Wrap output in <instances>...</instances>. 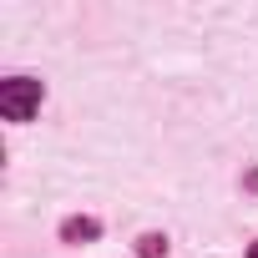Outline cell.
<instances>
[{"label":"cell","mask_w":258,"mask_h":258,"mask_svg":"<svg viewBox=\"0 0 258 258\" xmlns=\"http://www.w3.org/2000/svg\"><path fill=\"white\" fill-rule=\"evenodd\" d=\"M96 233H101L96 218H66V223H61V238H66V243H86V238H96Z\"/></svg>","instance_id":"obj_2"},{"label":"cell","mask_w":258,"mask_h":258,"mask_svg":"<svg viewBox=\"0 0 258 258\" xmlns=\"http://www.w3.org/2000/svg\"><path fill=\"white\" fill-rule=\"evenodd\" d=\"M36 106H41V81H31V76L0 81V116L6 121H31Z\"/></svg>","instance_id":"obj_1"},{"label":"cell","mask_w":258,"mask_h":258,"mask_svg":"<svg viewBox=\"0 0 258 258\" xmlns=\"http://www.w3.org/2000/svg\"><path fill=\"white\" fill-rule=\"evenodd\" d=\"M137 253H142V258H162V253H167V238H162V233H147V238L137 243Z\"/></svg>","instance_id":"obj_3"},{"label":"cell","mask_w":258,"mask_h":258,"mask_svg":"<svg viewBox=\"0 0 258 258\" xmlns=\"http://www.w3.org/2000/svg\"><path fill=\"white\" fill-rule=\"evenodd\" d=\"M248 258H258V243H253V248H248Z\"/></svg>","instance_id":"obj_4"}]
</instances>
